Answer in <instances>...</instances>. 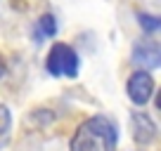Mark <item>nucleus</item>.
Here are the masks:
<instances>
[{
  "label": "nucleus",
  "instance_id": "obj_1",
  "mask_svg": "<svg viewBox=\"0 0 161 151\" xmlns=\"http://www.w3.org/2000/svg\"><path fill=\"white\" fill-rule=\"evenodd\" d=\"M116 128L109 118L92 116L76 130L71 151H116Z\"/></svg>",
  "mask_w": 161,
  "mask_h": 151
},
{
  "label": "nucleus",
  "instance_id": "obj_2",
  "mask_svg": "<svg viewBox=\"0 0 161 151\" xmlns=\"http://www.w3.org/2000/svg\"><path fill=\"white\" fill-rule=\"evenodd\" d=\"M45 69L55 78H76L78 76V55L66 43H55L50 47Z\"/></svg>",
  "mask_w": 161,
  "mask_h": 151
},
{
  "label": "nucleus",
  "instance_id": "obj_3",
  "mask_svg": "<svg viewBox=\"0 0 161 151\" xmlns=\"http://www.w3.org/2000/svg\"><path fill=\"white\" fill-rule=\"evenodd\" d=\"M126 90H128V97H130L133 104L142 106L154 95V78L149 76V71H135V73L128 78Z\"/></svg>",
  "mask_w": 161,
  "mask_h": 151
},
{
  "label": "nucleus",
  "instance_id": "obj_4",
  "mask_svg": "<svg viewBox=\"0 0 161 151\" xmlns=\"http://www.w3.org/2000/svg\"><path fill=\"white\" fill-rule=\"evenodd\" d=\"M133 64L140 66L142 71L156 69L161 64V50L154 40H142L133 47Z\"/></svg>",
  "mask_w": 161,
  "mask_h": 151
},
{
  "label": "nucleus",
  "instance_id": "obj_5",
  "mask_svg": "<svg viewBox=\"0 0 161 151\" xmlns=\"http://www.w3.org/2000/svg\"><path fill=\"white\" fill-rule=\"evenodd\" d=\"M130 132L137 144L147 146L156 139V123L147 113H133L130 116Z\"/></svg>",
  "mask_w": 161,
  "mask_h": 151
},
{
  "label": "nucleus",
  "instance_id": "obj_6",
  "mask_svg": "<svg viewBox=\"0 0 161 151\" xmlns=\"http://www.w3.org/2000/svg\"><path fill=\"white\" fill-rule=\"evenodd\" d=\"M137 21H140V26L145 31H149V33L159 31V26H161V21L156 19V17H152V14H137Z\"/></svg>",
  "mask_w": 161,
  "mask_h": 151
},
{
  "label": "nucleus",
  "instance_id": "obj_7",
  "mask_svg": "<svg viewBox=\"0 0 161 151\" xmlns=\"http://www.w3.org/2000/svg\"><path fill=\"white\" fill-rule=\"evenodd\" d=\"M10 125H12V113L7 106L0 104V135H7L10 132Z\"/></svg>",
  "mask_w": 161,
  "mask_h": 151
},
{
  "label": "nucleus",
  "instance_id": "obj_8",
  "mask_svg": "<svg viewBox=\"0 0 161 151\" xmlns=\"http://www.w3.org/2000/svg\"><path fill=\"white\" fill-rule=\"evenodd\" d=\"M40 31H43L47 38L57 33V24H55V19H52L50 14H43V17H40Z\"/></svg>",
  "mask_w": 161,
  "mask_h": 151
},
{
  "label": "nucleus",
  "instance_id": "obj_9",
  "mask_svg": "<svg viewBox=\"0 0 161 151\" xmlns=\"http://www.w3.org/2000/svg\"><path fill=\"white\" fill-rule=\"evenodd\" d=\"M5 71H7V66H5V59H3V55H0V78L5 76Z\"/></svg>",
  "mask_w": 161,
  "mask_h": 151
}]
</instances>
